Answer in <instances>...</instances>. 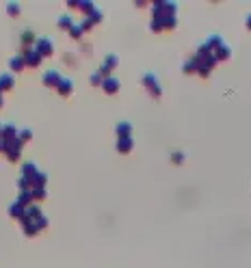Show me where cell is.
<instances>
[{"label": "cell", "instance_id": "1", "mask_svg": "<svg viewBox=\"0 0 251 268\" xmlns=\"http://www.w3.org/2000/svg\"><path fill=\"white\" fill-rule=\"evenodd\" d=\"M35 52H37L39 56H44V54H50V52H52V44H50V39H42V42L37 44Z\"/></svg>", "mask_w": 251, "mask_h": 268}, {"label": "cell", "instance_id": "2", "mask_svg": "<svg viewBox=\"0 0 251 268\" xmlns=\"http://www.w3.org/2000/svg\"><path fill=\"white\" fill-rule=\"evenodd\" d=\"M22 59H24V63H28V65H37L39 61H42V56H39L35 50H26Z\"/></svg>", "mask_w": 251, "mask_h": 268}, {"label": "cell", "instance_id": "3", "mask_svg": "<svg viewBox=\"0 0 251 268\" xmlns=\"http://www.w3.org/2000/svg\"><path fill=\"white\" fill-rule=\"evenodd\" d=\"M44 83L48 85V87H56V85H59V74H56V71H48V74L44 76Z\"/></svg>", "mask_w": 251, "mask_h": 268}, {"label": "cell", "instance_id": "4", "mask_svg": "<svg viewBox=\"0 0 251 268\" xmlns=\"http://www.w3.org/2000/svg\"><path fill=\"white\" fill-rule=\"evenodd\" d=\"M11 87H13V78L9 74L0 76V91H5V89H11Z\"/></svg>", "mask_w": 251, "mask_h": 268}, {"label": "cell", "instance_id": "5", "mask_svg": "<svg viewBox=\"0 0 251 268\" xmlns=\"http://www.w3.org/2000/svg\"><path fill=\"white\" fill-rule=\"evenodd\" d=\"M56 87H59V91H61L63 95L71 93V83H69V80H59V85H56Z\"/></svg>", "mask_w": 251, "mask_h": 268}, {"label": "cell", "instance_id": "6", "mask_svg": "<svg viewBox=\"0 0 251 268\" xmlns=\"http://www.w3.org/2000/svg\"><path fill=\"white\" fill-rule=\"evenodd\" d=\"M9 214H11V216H20V218H22V216H24V208H22L20 204H13V206L9 208Z\"/></svg>", "mask_w": 251, "mask_h": 268}, {"label": "cell", "instance_id": "7", "mask_svg": "<svg viewBox=\"0 0 251 268\" xmlns=\"http://www.w3.org/2000/svg\"><path fill=\"white\" fill-rule=\"evenodd\" d=\"M24 67V59H22V56H13V59H11V69L15 71V69H22Z\"/></svg>", "mask_w": 251, "mask_h": 268}, {"label": "cell", "instance_id": "8", "mask_svg": "<svg viewBox=\"0 0 251 268\" xmlns=\"http://www.w3.org/2000/svg\"><path fill=\"white\" fill-rule=\"evenodd\" d=\"M30 197H33V199H44L46 190L44 188H33V190H30Z\"/></svg>", "mask_w": 251, "mask_h": 268}, {"label": "cell", "instance_id": "9", "mask_svg": "<svg viewBox=\"0 0 251 268\" xmlns=\"http://www.w3.org/2000/svg\"><path fill=\"white\" fill-rule=\"evenodd\" d=\"M7 9H9L11 15H18V13H20V7H18V5H13V3H11L9 7H7Z\"/></svg>", "mask_w": 251, "mask_h": 268}, {"label": "cell", "instance_id": "10", "mask_svg": "<svg viewBox=\"0 0 251 268\" xmlns=\"http://www.w3.org/2000/svg\"><path fill=\"white\" fill-rule=\"evenodd\" d=\"M22 42H24V44H30V42H33V32H24V35H22Z\"/></svg>", "mask_w": 251, "mask_h": 268}, {"label": "cell", "instance_id": "11", "mask_svg": "<svg viewBox=\"0 0 251 268\" xmlns=\"http://www.w3.org/2000/svg\"><path fill=\"white\" fill-rule=\"evenodd\" d=\"M104 87H106V89H109V91H115V89H117V85H115V80H106V85H104Z\"/></svg>", "mask_w": 251, "mask_h": 268}, {"label": "cell", "instance_id": "12", "mask_svg": "<svg viewBox=\"0 0 251 268\" xmlns=\"http://www.w3.org/2000/svg\"><path fill=\"white\" fill-rule=\"evenodd\" d=\"M20 136H22V141H28L30 139V132H28V130H22Z\"/></svg>", "mask_w": 251, "mask_h": 268}, {"label": "cell", "instance_id": "13", "mask_svg": "<svg viewBox=\"0 0 251 268\" xmlns=\"http://www.w3.org/2000/svg\"><path fill=\"white\" fill-rule=\"evenodd\" d=\"M0 106H3V95H0Z\"/></svg>", "mask_w": 251, "mask_h": 268}]
</instances>
